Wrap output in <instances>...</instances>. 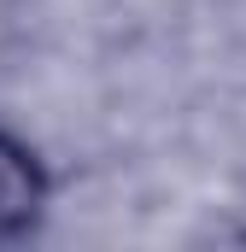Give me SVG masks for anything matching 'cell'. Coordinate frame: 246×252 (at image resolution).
I'll return each mask as SVG.
<instances>
[{
  "label": "cell",
  "mask_w": 246,
  "mask_h": 252,
  "mask_svg": "<svg viewBox=\"0 0 246 252\" xmlns=\"http://www.w3.org/2000/svg\"><path fill=\"white\" fill-rule=\"evenodd\" d=\"M35 211H41V170H35L30 147L0 129V241L30 229Z\"/></svg>",
  "instance_id": "1"
}]
</instances>
